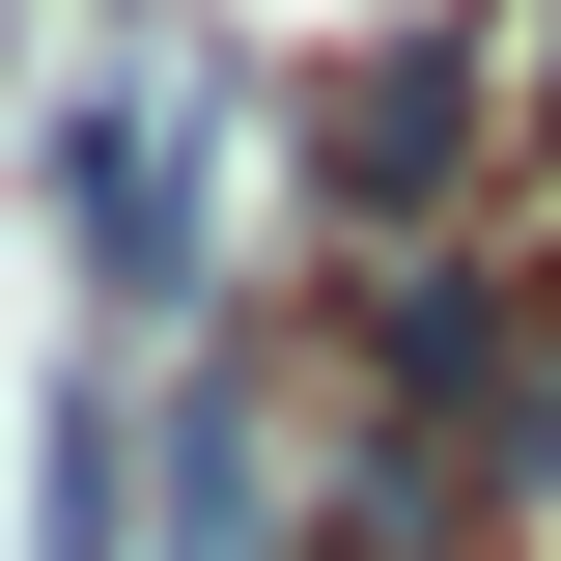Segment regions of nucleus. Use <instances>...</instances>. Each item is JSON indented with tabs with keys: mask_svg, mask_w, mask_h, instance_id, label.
<instances>
[{
	"mask_svg": "<svg viewBox=\"0 0 561 561\" xmlns=\"http://www.w3.org/2000/svg\"><path fill=\"white\" fill-rule=\"evenodd\" d=\"M57 253L113 280V309H197V169H169V113H57Z\"/></svg>",
	"mask_w": 561,
	"mask_h": 561,
	"instance_id": "2",
	"label": "nucleus"
},
{
	"mask_svg": "<svg viewBox=\"0 0 561 561\" xmlns=\"http://www.w3.org/2000/svg\"><path fill=\"white\" fill-rule=\"evenodd\" d=\"M505 169H534V84H505V28H365V57H309V225H365V253H449Z\"/></svg>",
	"mask_w": 561,
	"mask_h": 561,
	"instance_id": "1",
	"label": "nucleus"
},
{
	"mask_svg": "<svg viewBox=\"0 0 561 561\" xmlns=\"http://www.w3.org/2000/svg\"><path fill=\"white\" fill-rule=\"evenodd\" d=\"M505 84H534V140H561V0H505Z\"/></svg>",
	"mask_w": 561,
	"mask_h": 561,
	"instance_id": "4",
	"label": "nucleus"
},
{
	"mask_svg": "<svg viewBox=\"0 0 561 561\" xmlns=\"http://www.w3.org/2000/svg\"><path fill=\"white\" fill-rule=\"evenodd\" d=\"M140 421H169V561H253V505H280V449H253V393L197 365V393H140Z\"/></svg>",
	"mask_w": 561,
	"mask_h": 561,
	"instance_id": "3",
	"label": "nucleus"
}]
</instances>
